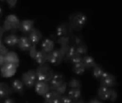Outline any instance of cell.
<instances>
[{
    "label": "cell",
    "mask_w": 122,
    "mask_h": 103,
    "mask_svg": "<svg viewBox=\"0 0 122 103\" xmlns=\"http://www.w3.org/2000/svg\"><path fill=\"white\" fill-rule=\"evenodd\" d=\"M86 68L82 63H78V64L74 65L72 66V71L77 75H81L84 74L86 71Z\"/></svg>",
    "instance_id": "26"
},
{
    "label": "cell",
    "mask_w": 122,
    "mask_h": 103,
    "mask_svg": "<svg viewBox=\"0 0 122 103\" xmlns=\"http://www.w3.org/2000/svg\"><path fill=\"white\" fill-rule=\"evenodd\" d=\"M61 96L56 91L51 90L43 97L45 103H60Z\"/></svg>",
    "instance_id": "11"
},
{
    "label": "cell",
    "mask_w": 122,
    "mask_h": 103,
    "mask_svg": "<svg viewBox=\"0 0 122 103\" xmlns=\"http://www.w3.org/2000/svg\"><path fill=\"white\" fill-rule=\"evenodd\" d=\"M57 43L61 46L69 45L70 43V37H61L57 39Z\"/></svg>",
    "instance_id": "30"
},
{
    "label": "cell",
    "mask_w": 122,
    "mask_h": 103,
    "mask_svg": "<svg viewBox=\"0 0 122 103\" xmlns=\"http://www.w3.org/2000/svg\"><path fill=\"white\" fill-rule=\"evenodd\" d=\"M82 56H80L79 55H76L75 56H73L70 60L69 61V62H70L72 65H76L78 63H82Z\"/></svg>",
    "instance_id": "32"
},
{
    "label": "cell",
    "mask_w": 122,
    "mask_h": 103,
    "mask_svg": "<svg viewBox=\"0 0 122 103\" xmlns=\"http://www.w3.org/2000/svg\"><path fill=\"white\" fill-rule=\"evenodd\" d=\"M34 87L36 93L41 96H45L49 91H51L49 83L42 81H37L34 85Z\"/></svg>",
    "instance_id": "10"
},
{
    "label": "cell",
    "mask_w": 122,
    "mask_h": 103,
    "mask_svg": "<svg viewBox=\"0 0 122 103\" xmlns=\"http://www.w3.org/2000/svg\"><path fill=\"white\" fill-rule=\"evenodd\" d=\"M19 39V38L17 35L11 34L4 38V42L8 46L13 47L18 45Z\"/></svg>",
    "instance_id": "20"
},
{
    "label": "cell",
    "mask_w": 122,
    "mask_h": 103,
    "mask_svg": "<svg viewBox=\"0 0 122 103\" xmlns=\"http://www.w3.org/2000/svg\"><path fill=\"white\" fill-rule=\"evenodd\" d=\"M5 64V59H4V56L0 55V69Z\"/></svg>",
    "instance_id": "39"
},
{
    "label": "cell",
    "mask_w": 122,
    "mask_h": 103,
    "mask_svg": "<svg viewBox=\"0 0 122 103\" xmlns=\"http://www.w3.org/2000/svg\"><path fill=\"white\" fill-rule=\"evenodd\" d=\"M0 103H1V98H0Z\"/></svg>",
    "instance_id": "46"
},
{
    "label": "cell",
    "mask_w": 122,
    "mask_h": 103,
    "mask_svg": "<svg viewBox=\"0 0 122 103\" xmlns=\"http://www.w3.org/2000/svg\"><path fill=\"white\" fill-rule=\"evenodd\" d=\"M100 86L112 88L117 85L116 77L107 71H104L100 79Z\"/></svg>",
    "instance_id": "5"
},
{
    "label": "cell",
    "mask_w": 122,
    "mask_h": 103,
    "mask_svg": "<svg viewBox=\"0 0 122 103\" xmlns=\"http://www.w3.org/2000/svg\"><path fill=\"white\" fill-rule=\"evenodd\" d=\"M29 51V54H30V58H32L33 59H34V56L36 55L37 51H38V50L36 49V45H32V47H30V49Z\"/></svg>",
    "instance_id": "34"
},
{
    "label": "cell",
    "mask_w": 122,
    "mask_h": 103,
    "mask_svg": "<svg viewBox=\"0 0 122 103\" xmlns=\"http://www.w3.org/2000/svg\"><path fill=\"white\" fill-rule=\"evenodd\" d=\"M34 22L31 19H25L21 21L18 30L24 33H29L34 28Z\"/></svg>",
    "instance_id": "13"
},
{
    "label": "cell",
    "mask_w": 122,
    "mask_h": 103,
    "mask_svg": "<svg viewBox=\"0 0 122 103\" xmlns=\"http://www.w3.org/2000/svg\"><path fill=\"white\" fill-rule=\"evenodd\" d=\"M34 60L39 65H43L47 62V54L42 50L38 51L34 58Z\"/></svg>",
    "instance_id": "21"
},
{
    "label": "cell",
    "mask_w": 122,
    "mask_h": 103,
    "mask_svg": "<svg viewBox=\"0 0 122 103\" xmlns=\"http://www.w3.org/2000/svg\"><path fill=\"white\" fill-rule=\"evenodd\" d=\"M70 43L71 46L76 47L85 43L83 37L81 36L73 34L70 37Z\"/></svg>",
    "instance_id": "23"
},
{
    "label": "cell",
    "mask_w": 122,
    "mask_h": 103,
    "mask_svg": "<svg viewBox=\"0 0 122 103\" xmlns=\"http://www.w3.org/2000/svg\"><path fill=\"white\" fill-rule=\"evenodd\" d=\"M64 56L59 49H54L47 54V61L54 65H58L64 61Z\"/></svg>",
    "instance_id": "7"
},
{
    "label": "cell",
    "mask_w": 122,
    "mask_h": 103,
    "mask_svg": "<svg viewBox=\"0 0 122 103\" xmlns=\"http://www.w3.org/2000/svg\"><path fill=\"white\" fill-rule=\"evenodd\" d=\"M60 103H73V101L67 96H61Z\"/></svg>",
    "instance_id": "35"
},
{
    "label": "cell",
    "mask_w": 122,
    "mask_h": 103,
    "mask_svg": "<svg viewBox=\"0 0 122 103\" xmlns=\"http://www.w3.org/2000/svg\"><path fill=\"white\" fill-rule=\"evenodd\" d=\"M6 2L10 8H14L16 5L17 1H16V0H13V1H12V0H9V1H6Z\"/></svg>",
    "instance_id": "38"
},
{
    "label": "cell",
    "mask_w": 122,
    "mask_h": 103,
    "mask_svg": "<svg viewBox=\"0 0 122 103\" xmlns=\"http://www.w3.org/2000/svg\"><path fill=\"white\" fill-rule=\"evenodd\" d=\"M41 50L47 54L53 51L55 48V43L50 38L45 39L43 40L41 45Z\"/></svg>",
    "instance_id": "19"
},
{
    "label": "cell",
    "mask_w": 122,
    "mask_h": 103,
    "mask_svg": "<svg viewBox=\"0 0 122 103\" xmlns=\"http://www.w3.org/2000/svg\"><path fill=\"white\" fill-rule=\"evenodd\" d=\"M67 86L71 89H81L82 84L80 80L76 78H72L67 83Z\"/></svg>",
    "instance_id": "27"
},
{
    "label": "cell",
    "mask_w": 122,
    "mask_h": 103,
    "mask_svg": "<svg viewBox=\"0 0 122 103\" xmlns=\"http://www.w3.org/2000/svg\"><path fill=\"white\" fill-rule=\"evenodd\" d=\"M70 45H64V46H61V47L59 49L60 52L62 53L63 56L65 57V55H66V53L67 52V51L70 47Z\"/></svg>",
    "instance_id": "36"
},
{
    "label": "cell",
    "mask_w": 122,
    "mask_h": 103,
    "mask_svg": "<svg viewBox=\"0 0 122 103\" xmlns=\"http://www.w3.org/2000/svg\"><path fill=\"white\" fill-rule=\"evenodd\" d=\"M76 55H77L76 47L70 45L68 51H67V52L66 53V54L64 57V60L65 61H69Z\"/></svg>",
    "instance_id": "28"
},
{
    "label": "cell",
    "mask_w": 122,
    "mask_h": 103,
    "mask_svg": "<svg viewBox=\"0 0 122 103\" xmlns=\"http://www.w3.org/2000/svg\"><path fill=\"white\" fill-rule=\"evenodd\" d=\"M112 88L100 86L97 89V96L102 100H109Z\"/></svg>",
    "instance_id": "16"
},
{
    "label": "cell",
    "mask_w": 122,
    "mask_h": 103,
    "mask_svg": "<svg viewBox=\"0 0 122 103\" xmlns=\"http://www.w3.org/2000/svg\"><path fill=\"white\" fill-rule=\"evenodd\" d=\"M88 103H103L101 100H100L99 99H97V98H94V99H92L91 100L89 101Z\"/></svg>",
    "instance_id": "41"
},
{
    "label": "cell",
    "mask_w": 122,
    "mask_h": 103,
    "mask_svg": "<svg viewBox=\"0 0 122 103\" xmlns=\"http://www.w3.org/2000/svg\"><path fill=\"white\" fill-rule=\"evenodd\" d=\"M104 71L105 70L100 65L97 63L92 68V75L95 78L100 80Z\"/></svg>",
    "instance_id": "25"
},
{
    "label": "cell",
    "mask_w": 122,
    "mask_h": 103,
    "mask_svg": "<svg viewBox=\"0 0 122 103\" xmlns=\"http://www.w3.org/2000/svg\"><path fill=\"white\" fill-rule=\"evenodd\" d=\"M25 85L22 81L18 79H15L11 82V88L13 92H16L20 95H23L24 92Z\"/></svg>",
    "instance_id": "15"
},
{
    "label": "cell",
    "mask_w": 122,
    "mask_h": 103,
    "mask_svg": "<svg viewBox=\"0 0 122 103\" xmlns=\"http://www.w3.org/2000/svg\"><path fill=\"white\" fill-rule=\"evenodd\" d=\"M5 63H9L16 65L18 67L19 63V59L18 55L16 53L13 51L9 52L5 56Z\"/></svg>",
    "instance_id": "18"
},
{
    "label": "cell",
    "mask_w": 122,
    "mask_h": 103,
    "mask_svg": "<svg viewBox=\"0 0 122 103\" xmlns=\"http://www.w3.org/2000/svg\"><path fill=\"white\" fill-rule=\"evenodd\" d=\"M76 49L77 54L81 56L86 55L88 53V47L85 43L76 47Z\"/></svg>",
    "instance_id": "29"
},
{
    "label": "cell",
    "mask_w": 122,
    "mask_h": 103,
    "mask_svg": "<svg viewBox=\"0 0 122 103\" xmlns=\"http://www.w3.org/2000/svg\"><path fill=\"white\" fill-rule=\"evenodd\" d=\"M18 46L19 49L23 51H29L32 44L27 37L22 36L19 38Z\"/></svg>",
    "instance_id": "17"
},
{
    "label": "cell",
    "mask_w": 122,
    "mask_h": 103,
    "mask_svg": "<svg viewBox=\"0 0 122 103\" xmlns=\"http://www.w3.org/2000/svg\"><path fill=\"white\" fill-rule=\"evenodd\" d=\"M67 96L73 102L80 99L81 96V89H71L68 92Z\"/></svg>",
    "instance_id": "24"
},
{
    "label": "cell",
    "mask_w": 122,
    "mask_h": 103,
    "mask_svg": "<svg viewBox=\"0 0 122 103\" xmlns=\"http://www.w3.org/2000/svg\"><path fill=\"white\" fill-rule=\"evenodd\" d=\"M17 67L15 65L5 63L0 69L1 75L4 77H11L16 73Z\"/></svg>",
    "instance_id": "9"
},
{
    "label": "cell",
    "mask_w": 122,
    "mask_h": 103,
    "mask_svg": "<svg viewBox=\"0 0 122 103\" xmlns=\"http://www.w3.org/2000/svg\"><path fill=\"white\" fill-rule=\"evenodd\" d=\"M9 52V51L7 48L3 44L2 45V46L0 48V55H2L3 56H5V55Z\"/></svg>",
    "instance_id": "37"
},
{
    "label": "cell",
    "mask_w": 122,
    "mask_h": 103,
    "mask_svg": "<svg viewBox=\"0 0 122 103\" xmlns=\"http://www.w3.org/2000/svg\"><path fill=\"white\" fill-rule=\"evenodd\" d=\"M13 91L11 87L7 83L3 82H0V98L6 99L9 98L12 95Z\"/></svg>",
    "instance_id": "14"
},
{
    "label": "cell",
    "mask_w": 122,
    "mask_h": 103,
    "mask_svg": "<svg viewBox=\"0 0 122 103\" xmlns=\"http://www.w3.org/2000/svg\"><path fill=\"white\" fill-rule=\"evenodd\" d=\"M65 82V77L61 73H55L49 82L50 90L55 91L58 87Z\"/></svg>",
    "instance_id": "8"
},
{
    "label": "cell",
    "mask_w": 122,
    "mask_h": 103,
    "mask_svg": "<svg viewBox=\"0 0 122 103\" xmlns=\"http://www.w3.org/2000/svg\"><path fill=\"white\" fill-rule=\"evenodd\" d=\"M2 45H3V43H2V40H0V48H1V47L2 46Z\"/></svg>",
    "instance_id": "45"
},
{
    "label": "cell",
    "mask_w": 122,
    "mask_h": 103,
    "mask_svg": "<svg viewBox=\"0 0 122 103\" xmlns=\"http://www.w3.org/2000/svg\"><path fill=\"white\" fill-rule=\"evenodd\" d=\"M4 32H5V31L3 29V27L0 26V40H2V38L3 36Z\"/></svg>",
    "instance_id": "42"
},
{
    "label": "cell",
    "mask_w": 122,
    "mask_h": 103,
    "mask_svg": "<svg viewBox=\"0 0 122 103\" xmlns=\"http://www.w3.org/2000/svg\"><path fill=\"white\" fill-rule=\"evenodd\" d=\"M29 39L32 45H36L42 38V33L36 28H33L29 33Z\"/></svg>",
    "instance_id": "12"
},
{
    "label": "cell",
    "mask_w": 122,
    "mask_h": 103,
    "mask_svg": "<svg viewBox=\"0 0 122 103\" xmlns=\"http://www.w3.org/2000/svg\"><path fill=\"white\" fill-rule=\"evenodd\" d=\"M73 103H85V102L82 99H79L78 100H76V101H73Z\"/></svg>",
    "instance_id": "43"
},
{
    "label": "cell",
    "mask_w": 122,
    "mask_h": 103,
    "mask_svg": "<svg viewBox=\"0 0 122 103\" xmlns=\"http://www.w3.org/2000/svg\"><path fill=\"white\" fill-rule=\"evenodd\" d=\"M20 21L15 15H9L6 17L4 21L3 27L5 31L15 32L18 30Z\"/></svg>",
    "instance_id": "3"
},
{
    "label": "cell",
    "mask_w": 122,
    "mask_h": 103,
    "mask_svg": "<svg viewBox=\"0 0 122 103\" xmlns=\"http://www.w3.org/2000/svg\"><path fill=\"white\" fill-rule=\"evenodd\" d=\"M87 21V17L85 14L81 12H76L70 15L68 23L73 31H79L84 27Z\"/></svg>",
    "instance_id": "1"
},
{
    "label": "cell",
    "mask_w": 122,
    "mask_h": 103,
    "mask_svg": "<svg viewBox=\"0 0 122 103\" xmlns=\"http://www.w3.org/2000/svg\"><path fill=\"white\" fill-rule=\"evenodd\" d=\"M117 98H118V93H117L116 90L112 88V92H111L109 100L112 103H114L116 101Z\"/></svg>",
    "instance_id": "33"
},
{
    "label": "cell",
    "mask_w": 122,
    "mask_h": 103,
    "mask_svg": "<svg viewBox=\"0 0 122 103\" xmlns=\"http://www.w3.org/2000/svg\"><path fill=\"white\" fill-rule=\"evenodd\" d=\"M82 63L86 69L93 68V67L97 64L93 57L90 55H85L82 56Z\"/></svg>",
    "instance_id": "22"
},
{
    "label": "cell",
    "mask_w": 122,
    "mask_h": 103,
    "mask_svg": "<svg viewBox=\"0 0 122 103\" xmlns=\"http://www.w3.org/2000/svg\"><path fill=\"white\" fill-rule=\"evenodd\" d=\"M37 81L49 83L54 76V71L47 63L39 65L36 70Z\"/></svg>",
    "instance_id": "2"
},
{
    "label": "cell",
    "mask_w": 122,
    "mask_h": 103,
    "mask_svg": "<svg viewBox=\"0 0 122 103\" xmlns=\"http://www.w3.org/2000/svg\"><path fill=\"white\" fill-rule=\"evenodd\" d=\"M21 81L25 86L29 88L34 87L37 81L36 70L30 69L21 75Z\"/></svg>",
    "instance_id": "4"
},
{
    "label": "cell",
    "mask_w": 122,
    "mask_h": 103,
    "mask_svg": "<svg viewBox=\"0 0 122 103\" xmlns=\"http://www.w3.org/2000/svg\"><path fill=\"white\" fill-rule=\"evenodd\" d=\"M67 87V83L65 82L62 83L60 87H58L55 91H56L59 95L63 96L64 95V93L66 92Z\"/></svg>",
    "instance_id": "31"
},
{
    "label": "cell",
    "mask_w": 122,
    "mask_h": 103,
    "mask_svg": "<svg viewBox=\"0 0 122 103\" xmlns=\"http://www.w3.org/2000/svg\"><path fill=\"white\" fill-rule=\"evenodd\" d=\"M2 15H3V10H2V8L0 6V18L2 17Z\"/></svg>",
    "instance_id": "44"
},
{
    "label": "cell",
    "mask_w": 122,
    "mask_h": 103,
    "mask_svg": "<svg viewBox=\"0 0 122 103\" xmlns=\"http://www.w3.org/2000/svg\"><path fill=\"white\" fill-rule=\"evenodd\" d=\"M3 103H16V102H15L14 99H13V98H11L9 97V98H6V99H5Z\"/></svg>",
    "instance_id": "40"
},
{
    "label": "cell",
    "mask_w": 122,
    "mask_h": 103,
    "mask_svg": "<svg viewBox=\"0 0 122 103\" xmlns=\"http://www.w3.org/2000/svg\"><path fill=\"white\" fill-rule=\"evenodd\" d=\"M73 31L72 29L68 22H63L57 26L56 29V34L58 37H69L73 34Z\"/></svg>",
    "instance_id": "6"
}]
</instances>
